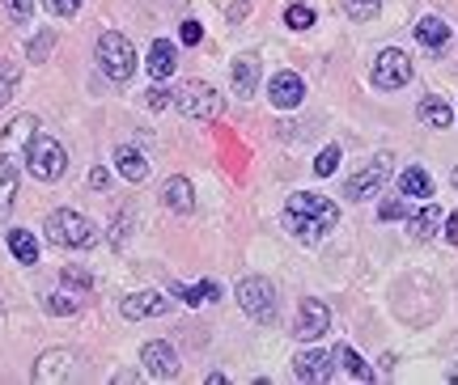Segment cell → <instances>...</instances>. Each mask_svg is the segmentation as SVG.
<instances>
[{"instance_id": "7a4b0ae2", "label": "cell", "mask_w": 458, "mask_h": 385, "mask_svg": "<svg viewBox=\"0 0 458 385\" xmlns=\"http://www.w3.org/2000/svg\"><path fill=\"white\" fill-rule=\"evenodd\" d=\"M174 102H179L182 119H196V123H213V119H221V111H225V97L216 94L213 85H204V80H187Z\"/></svg>"}, {"instance_id": "cb8c5ba5", "label": "cell", "mask_w": 458, "mask_h": 385, "mask_svg": "<svg viewBox=\"0 0 458 385\" xmlns=\"http://www.w3.org/2000/svg\"><path fill=\"white\" fill-rule=\"evenodd\" d=\"M17 199V165L13 157H0V216H9Z\"/></svg>"}, {"instance_id": "ffe728a7", "label": "cell", "mask_w": 458, "mask_h": 385, "mask_svg": "<svg viewBox=\"0 0 458 385\" xmlns=\"http://www.w3.org/2000/svg\"><path fill=\"white\" fill-rule=\"evenodd\" d=\"M416 38H420V47L442 51L450 43V26H445L442 17H425V21H416Z\"/></svg>"}, {"instance_id": "f1b7e54d", "label": "cell", "mask_w": 458, "mask_h": 385, "mask_svg": "<svg viewBox=\"0 0 458 385\" xmlns=\"http://www.w3.org/2000/svg\"><path fill=\"white\" fill-rule=\"evenodd\" d=\"M284 21H289V30H310L314 9L310 4H289V9H284Z\"/></svg>"}, {"instance_id": "9a60e30c", "label": "cell", "mask_w": 458, "mask_h": 385, "mask_svg": "<svg viewBox=\"0 0 458 385\" xmlns=\"http://www.w3.org/2000/svg\"><path fill=\"white\" fill-rule=\"evenodd\" d=\"M72 372V352H43L38 364H34V381L47 385V381H64Z\"/></svg>"}, {"instance_id": "836d02e7", "label": "cell", "mask_w": 458, "mask_h": 385, "mask_svg": "<svg viewBox=\"0 0 458 385\" xmlns=\"http://www.w3.org/2000/svg\"><path fill=\"white\" fill-rule=\"evenodd\" d=\"M4 9H9V17H13V21H30L34 0H4Z\"/></svg>"}, {"instance_id": "52a82bcc", "label": "cell", "mask_w": 458, "mask_h": 385, "mask_svg": "<svg viewBox=\"0 0 458 385\" xmlns=\"http://www.w3.org/2000/svg\"><path fill=\"white\" fill-rule=\"evenodd\" d=\"M369 80H374L377 89H403V85L411 80V60H408V51H399V47L377 51Z\"/></svg>"}, {"instance_id": "1f68e13d", "label": "cell", "mask_w": 458, "mask_h": 385, "mask_svg": "<svg viewBox=\"0 0 458 385\" xmlns=\"http://www.w3.org/2000/svg\"><path fill=\"white\" fill-rule=\"evenodd\" d=\"M51 47H55V34H38V38H34V43H30V51H26V55H30V60H34V64H43V60H47V55H51Z\"/></svg>"}, {"instance_id": "8fae6325", "label": "cell", "mask_w": 458, "mask_h": 385, "mask_svg": "<svg viewBox=\"0 0 458 385\" xmlns=\"http://www.w3.org/2000/svg\"><path fill=\"white\" fill-rule=\"evenodd\" d=\"M174 301L165 297V292H131L128 301H123V318L128 322H140V318H162L170 314Z\"/></svg>"}, {"instance_id": "5b68a950", "label": "cell", "mask_w": 458, "mask_h": 385, "mask_svg": "<svg viewBox=\"0 0 458 385\" xmlns=\"http://www.w3.org/2000/svg\"><path fill=\"white\" fill-rule=\"evenodd\" d=\"M98 64L114 85H123V80H131V72H136V51H131V43L123 34L106 30L98 38Z\"/></svg>"}, {"instance_id": "277c9868", "label": "cell", "mask_w": 458, "mask_h": 385, "mask_svg": "<svg viewBox=\"0 0 458 385\" xmlns=\"http://www.w3.org/2000/svg\"><path fill=\"white\" fill-rule=\"evenodd\" d=\"M47 241L51 246H64V250H81V246L94 241V225L85 221L81 212L60 208L47 216Z\"/></svg>"}, {"instance_id": "30bf717a", "label": "cell", "mask_w": 458, "mask_h": 385, "mask_svg": "<svg viewBox=\"0 0 458 385\" xmlns=\"http://www.w3.org/2000/svg\"><path fill=\"white\" fill-rule=\"evenodd\" d=\"M140 360H145V372L148 377H157V381H174V377H179V356H174V347L162 343V339L145 343Z\"/></svg>"}, {"instance_id": "d4e9b609", "label": "cell", "mask_w": 458, "mask_h": 385, "mask_svg": "<svg viewBox=\"0 0 458 385\" xmlns=\"http://www.w3.org/2000/svg\"><path fill=\"white\" fill-rule=\"evenodd\" d=\"M9 250H13V258L17 263H26V267L38 263V241H34L26 229H9Z\"/></svg>"}, {"instance_id": "484cf974", "label": "cell", "mask_w": 458, "mask_h": 385, "mask_svg": "<svg viewBox=\"0 0 458 385\" xmlns=\"http://www.w3.org/2000/svg\"><path fill=\"white\" fill-rule=\"evenodd\" d=\"M335 364H340L344 372H352L357 381H374V369H369V364H365V360H360L352 347H344V343L335 347Z\"/></svg>"}, {"instance_id": "6da1fadb", "label": "cell", "mask_w": 458, "mask_h": 385, "mask_svg": "<svg viewBox=\"0 0 458 385\" xmlns=\"http://www.w3.org/2000/svg\"><path fill=\"white\" fill-rule=\"evenodd\" d=\"M335 225H340V208H335L331 199H323V195H314V191L289 195V204H284V229H289L297 241L314 246V241L327 238Z\"/></svg>"}, {"instance_id": "f35d334b", "label": "cell", "mask_w": 458, "mask_h": 385, "mask_svg": "<svg viewBox=\"0 0 458 385\" xmlns=\"http://www.w3.org/2000/svg\"><path fill=\"white\" fill-rule=\"evenodd\" d=\"M13 85H17V77L9 72V68H0V106H4V102L13 97Z\"/></svg>"}, {"instance_id": "8d00e7d4", "label": "cell", "mask_w": 458, "mask_h": 385, "mask_svg": "<svg viewBox=\"0 0 458 385\" xmlns=\"http://www.w3.org/2000/svg\"><path fill=\"white\" fill-rule=\"evenodd\" d=\"M170 292H179L182 301H187V305H204V301H208V297H204V289H182V284H170Z\"/></svg>"}, {"instance_id": "9c48e42d", "label": "cell", "mask_w": 458, "mask_h": 385, "mask_svg": "<svg viewBox=\"0 0 458 385\" xmlns=\"http://www.w3.org/2000/svg\"><path fill=\"white\" fill-rule=\"evenodd\" d=\"M327 326H331V309L323 305L318 297H306V301H301V309H297L293 335L301 339V343H314V339L327 335Z\"/></svg>"}, {"instance_id": "d6a6232c", "label": "cell", "mask_w": 458, "mask_h": 385, "mask_svg": "<svg viewBox=\"0 0 458 385\" xmlns=\"http://www.w3.org/2000/svg\"><path fill=\"white\" fill-rule=\"evenodd\" d=\"M43 9H47L51 17H72L81 9V0H43Z\"/></svg>"}, {"instance_id": "44dd1931", "label": "cell", "mask_w": 458, "mask_h": 385, "mask_svg": "<svg viewBox=\"0 0 458 385\" xmlns=\"http://www.w3.org/2000/svg\"><path fill=\"white\" fill-rule=\"evenodd\" d=\"M399 191L408 195V199H428V195H433V178H428L420 165H408V170L399 174Z\"/></svg>"}, {"instance_id": "e0dca14e", "label": "cell", "mask_w": 458, "mask_h": 385, "mask_svg": "<svg viewBox=\"0 0 458 385\" xmlns=\"http://www.w3.org/2000/svg\"><path fill=\"white\" fill-rule=\"evenodd\" d=\"M162 199L174 212H182V216H187V212H196V191H191V182H187V178H170V182L162 187Z\"/></svg>"}, {"instance_id": "ab89813d", "label": "cell", "mask_w": 458, "mask_h": 385, "mask_svg": "<svg viewBox=\"0 0 458 385\" xmlns=\"http://www.w3.org/2000/svg\"><path fill=\"white\" fill-rule=\"evenodd\" d=\"M199 38H204V26H199V21H182V43H187V47H196Z\"/></svg>"}, {"instance_id": "d590c367", "label": "cell", "mask_w": 458, "mask_h": 385, "mask_svg": "<svg viewBox=\"0 0 458 385\" xmlns=\"http://www.w3.org/2000/svg\"><path fill=\"white\" fill-rule=\"evenodd\" d=\"M170 102H174V97H170L165 85H153V89H148V111H165Z\"/></svg>"}, {"instance_id": "8992f818", "label": "cell", "mask_w": 458, "mask_h": 385, "mask_svg": "<svg viewBox=\"0 0 458 385\" xmlns=\"http://www.w3.org/2000/svg\"><path fill=\"white\" fill-rule=\"evenodd\" d=\"M238 305L246 309V318L272 322L276 318V289L263 275H246L242 284H238Z\"/></svg>"}, {"instance_id": "4dcf8cb0", "label": "cell", "mask_w": 458, "mask_h": 385, "mask_svg": "<svg viewBox=\"0 0 458 385\" xmlns=\"http://www.w3.org/2000/svg\"><path fill=\"white\" fill-rule=\"evenodd\" d=\"M77 309H81V301H77V297H64V292H51L47 297V314H77Z\"/></svg>"}, {"instance_id": "5bb4252c", "label": "cell", "mask_w": 458, "mask_h": 385, "mask_svg": "<svg viewBox=\"0 0 458 385\" xmlns=\"http://www.w3.org/2000/svg\"><path fill=\"white\" fill-rule=\"evenodd\" d=\"M38 136V119L34 114H17L13 123L0 136V157H13V148H30V140Z\"/></svg>"}, {"instance_id": "4fadbf2b", "label": "cell", "mask_w": 458, "mask_h": 385, "mask_svg": "<svg viewBox=\"0 0 458 385\" xmlns=\"http://www.w3.org/2000/svg\"><path fill=\"white\" fill-rule=\"evenodd\" d=\"M293 372H297V381H331V372H335V356L327 352H301L293 360Z\"/></svg>"}, {"instance_id": "4316f807", "label": "cell", "mask_w": 458, "mask_h": 385, "mask_svg": "<svg viewBox=\"0 0 458 385\" xmlns=\"http://www.w3.org/2000/svg\"><path fill=\"white\" fill-rule=\"evenodd\" d=\"M60 284H68V289H81V292H89V289H94V275L85 272V267H77V263H68L64 272H60Z\"/></svg>"}, {"instance_id": "7c38bea8", "label": "cell", "mask_w": 458, "mask_h": 385, "mask_svg": "<svg viewBox=\"0 0 458 385\" xmlns=\"http://www.w3.org/2000/svg\"><path fill=\"white\" fill-rule=\"evenodd\" d=\"M267 97H272L276 111H293V106H301V97H306V80L297 77V72H276L272 85H267Z\"/></svg>"}, {"instance_id": "3957f363", "label": "cell", "mask_w": 458, "mask_h": 385, "mask_svg": "<svg viewBox=\"0 0 458 385\" xmlns=\"http://www.w3.org/2000/svg\"><path fill=\"white\" fill-rule=\"evenodd\" d=\"M26 170H30L38 182H55V178L68 170V153L60 140L51 136H34L30 148H26Z\"/></svg>"}, {"instance_id": "ac0fdd59", "label": "cell", "mask_w": 458, "mask_h": 385, "mask_svg": "<svg viewBox=\"0 0 458 385\" xmlns=\"http://www.w3.org/2000/svg\"><path fill=\"white\" fill-rule=\"evenodd\" d=\"M174 64H179V55H174V43L157 38V43L148 47V72H153V80H165L170 72H174Z\"/></svg>"}, {"instance_id": "d6986e66", "label": "cell", "mask_w": 458, "mask_h": 385, "mask_svg": "<svg viewBox=\"0 0 458 385\" xmlns=\"http://www.w3.org/2000/svg\"><path fill=\"white\" fill-rule=\"evenodd\" d=\"M114 170L128 178V182H145V178H148V161L140 157L136 148L123 145V148H114Z\"/></svg>"}, {"instance_id": "60d3db41", "label": "cell", "mask_w": 458, "mask_h": 385, "mask_svg": "<svg viewBox=\"0 0 458 385\" xmlns=\"http://www.w3.org/2000/svg\"><path fill=\"white\" fill-rule=\"evenodd\" d=\"M106 182H111V174H106L102 165H94V170H89V187H94V191H106Z\"/></svg>"}, {"instance_id": "2e32d148", "label": "cell", "mask_w": 458, "mask_h": 385, "mask_svg": "<svg viewBox=\"0 0 458 385\" xmlns=\"http://www.w3.org/2000/svg\"><path fill=\"white\" fill-rule=\"evenodd\" d=\"M229 72H233V94L238 97H250L259 89V60L255 55H238Z\"/></svg>"}, {"instance_id": "f546056e", "label": "cell", "mask_w": 458, "mask_h": 385, "mask_svg": "<svg viewBox=\"0 0 458 385\" xmlns=\"http://www.w3.org/2000/svg\"><path fill=\"white\" fill-rule=\"evenodd\" d=\"M335 165H340V148L327 145L323 153H318V157H314V174L327 178V174H335Z\"/></svg>"}, {"instance_id": "ee69618b", "label": "cell", "mask_w": 458, "mask_h": 385, "mask_svg": "<svg viewBox=\"0 0 458 385\" xmlns=\"http://www.w3.org/2000/svg\"><path fill=\"white\" fill-rule=\"evenodd\" d=\"M454 191H458V170H454Z\"/></svg>"}, {"instance_id": "603a6c76", "label": "cell", "mask_w": 458, "mask_h": 385, "mask_svg": "<svg viewBox=\"0 0 458 385\" xmlns=\"http://www.w3.org/2000/svg\"><path fill=\"white\" fill-rule=\"evenodd\" d=\"M442 221H445V212L433 204V208H425V212H416V216H411V221H408V233L416 241H425V238H433V233L442 229Z\"/></svg>"}, {"instance_id": "74e56055", "label": "cell", "mask_w": 458, "mask_h": 385, "mask_svg": "<svg viewBox=\"0 0 458 385\" xmlns=\"http://www.w3.org/2000/svg\"><path fill=\"white\" fill-rule=\"evenodd\" d=\"M403 216H408V204H403V199H386V204H382V221H403Z\"/></svg>"}, {"instance_id": "b9f144b4", "label": "cell", "mask_w": 458, "mask_h": 385, "mask_svg": "<svg viewBox=\"0 0 458 385\" xmlns=\"http://www.w3.org/2000/svg\"><path fill=\"white\" fill-rule=\"evenodd\" d=\"M445 241H450V246H458V212H450V216H445Z\"/></svg>"}, {"instance_id": "7bdbcfd3", "label": "cell", "mask_w": 458, "mask_h": 385, "mask_svg": "<svg viewBox=\"0 0 458 385\" xmlns=\"http://www.w3.org/2000/svg\"><path fill=\"white\" fill-rule=\"evenodd\" d=\"M199 289H204V297H208V301H216V297H221V289H216V280H199Z\"/></svg>"}, {"instance_id": "ba28073f", "label": "cell", "mask_w": 458, "mask_h": 385, "mask_svg": "<svg viewBox=\"0 0 458 385\" xmlns=\"http://www.w3.org/2000/svg\"><path fill=\"white\" fill-rule=\"evenodd\" d=\"M391 178V153H377L360 174H352L348 182H344V195L352 199V204H360V199H369L374 191H382V182Z\"/></svg>"}, {"instance_id": "e575fe53", "label": "cell", "mask_w": 458, "mask_h": 385, "mask_svg": "<svg viewBox=\"0 0 458 385\" xmlns=\"http://www.w3.org/2000/svg\"><path fill=\"white\" fill-rule=\"evenodd\" d=\"M123 233H131V216H128V212H119V216H114V233H111L114 250H123Z\"/></svg>"}, {"instance_id": "7402d4cb", "label": "cell", "mask_w": 458, "mask_h": 385, "mask_svg": "<svg viewBox=\"0 0 458 385\" xmlns=\"http://www.w3.org/2000/svg\"><path fill=\"white\" fill-rule=\"evenodd\" d=\"M450 102L445 97H437V94H428V97H420V123L425 128H450Z\"/></svg>"}, {"instance_id": "83f0119b", "label": "cell", "mask_w": 458, "mask_h": 385, "mask_svg": "<svg viewBox=\"0 0 458 385\" xmlns=\"http://www.w3.org/2000/svg\"><path fill=\"white\" fill-rule=\"evenodd\" d=\"M377 9H382V0H344V13L352 21H369V17H377Z\"/></svg>"}]
</instances>
